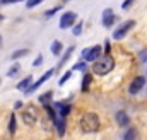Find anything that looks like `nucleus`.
<instances>
[{
    "label": "nucleus",
    "instance_id": "nucleus-1",
    "mask_svg": "<svg viewBox=\"0 0 147 140\" xmlns=\"http://www.w3.org/2000/svg\"><path fill=\"white\" fill-rule=\"evenodd\" d=\"M79 127L84 133H92V132H98L99 127H101V121H99V116L96 113H84V116L80 118L79 121Z\"/></svg>",
    "mask_w": 147,
    "mask_h": 140
},
{
    "label": "nucleus",
    "instance_id": "nucleus-28",
    "mask_svg": "<svg viewBox=\"0 0 147 140\" xmlns=\"http://www.w3.org/2000/svg\"><path fill=\"white\" fill-rule=\"evenodd\" d=\"M86 69V65H84V62H80V63H77L75 67H74V70H84Z\"/></svg>",
    "mask_w": 147,
    "mask_h": 140
},
{
    "label": "nucleus",
    "instance_id": "nucleus-7",
    "mask_svg": "<svg viewBox=\"0 0 147 140\" xmlns=\"http://www.w3.org/2000/svg\"><path fill=\"white\" fill-rule=\"evenodd\" d=\"M134 26H135V21H127V22H123V24L113 33V38H115V39H121L123 36H127V33H128Z\"/></svg>",
    "mask_w": 147,
    "mask_h": 140
},
{
    "label": "nucleus",
    "instance_id": "nucleus-25",
    "mask_svg": "<svg viewBox=\"0 0 147 140\" xmlns=\"http://www.w3.org/2000/svg\"><path fill=\"white\" fill-rule=\"evenodd\" d=\"M137 137V133H135V130H130V132H127L125 133V139L127 140H130V139H135Z\"/></svg>",
    "mask_w": 147,
    "mask_h": 140
},
{
    "label": "nucleus",
    "instance_id": "nucleus-10",
    "mask_svg": "<svg viewBox=\"0 0 147 140\" xmlns=\"http://www.w3.org/2000/svg\"><path fill=\"white\" fill-rule=\"evenodd\" d=\"M113 22H115V12H113L111 9H106V10L103 12V26H105V28H111Z\"/></svg>",
    "mask_w": 147,
    "mask_h": 140
},
{
    "label": "nucleus",
    "instance_id": "nucleus-13",
    "mask_svg": "<svg viewBox=\"0 0 147 140\" xmlns=\"http://www.w3.org/2000/svg\"><path fill=\"white\" fill-rule=\"evenodd\" d=\"M31 84H33V77H31V75H28L26 79H22V80L17 84V89H19V91H26Z\"/></svg>",
    "mask_w": 147,
    "mask_h": 140
},
{
    "label": "nucleus",
    "instance_id": "nucleus-35",
    "mask_svg": "<svg viewBox=\"0 0 147 140\" xmlns=\"http://www.w3.org/2000/svg\"><path fill=\"white\" fill-rule=\"evenodd\" d=\"M0 84H2V80H0Z\"/></svg>",
    "mask_w": 147,
    "mask_h": 140
},
{
    "label": "nucleus",
    "instance_id": "nucleus-14",
    "mask_svg": "<svg viewBox=\"0 0 147 140\" xmlns=\"http://www.w3.org/2000/svg\"><path fill=\"white\" fill-rule=\"evenodd\" d=\"M91 80H92V75L91 73H86L84 75V80H82V91H89V85H91Z\"/></svg>",
    "mask_w": 147,
    "mask_h": 140
},
{
    "label": "nucleus",
    "instance_id": "nucleus-17",
    "mask_svg": "<svg viewBox=\"0 0 147 140\" xmlns=\"http://www.w3.org/2000/svg\"><path fill=\"white\" fill-rule=\"evenodd\" d=\"M51 98H53V92H51V91H48V92L41 94V96H39L38 99H39V103H41V104H46V103H48V101H50Z\"/></svg>",
    "mask_w": 147,
    "mask_h": 140
},
{
    "label": "nucleus",
    "instance_id": "nucleus-30",
    "mask_svg": "<svg viewBox=\"0 0 147 140\" xmlns=\"http://www.w3.org/2000/svg\"><path fill=\"white\" fill-rule=\"evenodd\" d=\"M110 50H111V46H110V41L106 39V41H105V53H110Z\"/></svg>",
    "mask_w": 147,
    "mask_h": 140
},
{
    "label": "nucleus",
    "instance_id": "nucleus-16",
    "mask_svg": "<svg viewBox=\"0 0 147 140\" xmlns=\"http://www.w3.org/2000/svg\"><path fill=\"white\" fill-rule=\"evenodd\" d=\"M28 53H29V50H28V48H22V50H17V51H14L10 58H12V60H17V58H21V57H26Z\"/></svg>",
    "mask_w": 147,
    "mask_h": 140
},
{
    "label": "nucleus",
    "instance_id": "nucleus-3",
    "mask_svg": "<svg viewBox=\"0 0 147 140\" xmlns=\"http://www.w3.org/2000/svg\"><path fill=\"white\" fill-rule=\"evenodd\" d=\"M38 118H39V111H38L36 106L29 104L26 106V109L22 111V120H24V123L28 125V127H34L38 121Z\"/></svg>",
    "mask_w": 147,
    "mask_h": 140
},
{
    "label": "nucleus",
    "instance_id": "nucleus-33",
    "mask_svg": "<svg viewBox=\"0 0 147 140\" xmlns=\"http://www.w3.org/2000/svg\"><path fill=\"white\" fill-rule=\"evenodd\" d=\"M63 2H70V0H63Z\"/></svg>",
    "mask_w": 147,
    "mask_h": 140
},
{
    "label": "nucleus",
    "instance_id": "nucleus-8",
    "mask_svg": "<svg viewBox=\"0 0 147 140\" xmlns=\"http://www.w3.org/2000/svg\"><path fill=\"white\" fill-rule=\"evenodd\" d=\"M75 19H77V14L75 12H65L62 17H60V28L62 29H67V28H70L74 22H75Z\"/></svg>",
    "mask_w": 147,
    "mask_h": 140
},
{
    "label": "nucleus",
    "instance_id": "nucleus-11",
    "mask_svg": "<svg viewBox=\"0 0 147 140\" xmlns=\"http://www.w3.org/2000/svg\"><path fill=\"white\" fill-rule=\"evenodd\" d=\"M116 123H118L120 127H128V123H130L128 114H127L125 111H118V113H116Z\"/></svg>",
    "mask_w": 147,
    "mask_h": 140
},
{
    "label": "nucleus",
    "instance_id": "nucleus-19",
    "mask_svg": "<svg viewBox=\"0 0 147 140\" xmlns=\"http://www.w3.org/2000/svg\"><path fill=\"white\" fill-rule=\"evenodd\" d=\"M19 70H21V67H19V63H14L10 69H9V72H7V75L9 77H14V75H17L19 73Z\"/></svg>",
    "mask_w": 147,
    "mask_h": 140
},
{
    "label": "nucleus",
    "instance_id": "nucleus-20",
    "mask_svg": "<svg viewBox=\"0 0 147 140\" xmlns=\"http://www.w3.org/2000/svg\"><path fill=\"white\" fill-rule=\"evenodd\" d=\"M70 77H72V72H70V70H67V72H65V73L62 75V79L58 80V84H60V85H63V84H65V82H67V80H69Z\"/></svg>",
    "mask_w": 147,
    "mask_h": 140
},
{
    "label": "nucleus",
    "instance_id": "nucleus-31",
    "mask_svg": "<svg viewBox=\"0 0 147 140\" xmlns=\"http://www.w3.org/2000/svg\"><path fill=\"white\" fill-rule=\"evenodd\" d=\"M140 60H142V62H147V50L144 53H140Z\"/></svg>",
    "mask_w": 147,
    "mask_h": 140
},
{
    "label": "nucleus",
    "instance_id": "nucleus-27",
    "mask_svg": "<svg viewBox=\"0 0 147 140\" xmlns=\"http://www.w3.org/2000/svg\"><path fill=\"white\" fill-rule=\"evenodd\" d=\"M41 63H43V57L39 55V57H38L36 60H34V63H33V65H34V67H38V65H41Z\"/></svg>",
    "mask_w": 147,
    "mask_h": 140
},
{
    "label": "nucleus",
    "instance_id": "nucleus-2",
    "mask_svg": "<svg viewBox=\"0 0 147 140\" xmlns=\"http://www.w3.org/2000/svg\"><path fill=\"white\" fill-rule=\"evenodd\" d=\"M113 69H115V58L111 57L110 53H106L105 57H99L94 62V65H92V72L96 75H106Z\"/></svg>",
    "mask_w": 147,
    "mask_h": 140
},
{
    "label": "nucleus",
    "instance_id": "nucleus-34",
    "mask_svg": "<svg viewBox=\"0 0 147 140\" xmlns=\"http://www.w3.org/2000/svg\"><path fill=\"white\" fill-rule=\"evenodd\" d=\"M0 19H2V14H0Z\"/></svg>",
    "mask_w": 147,
    "mask_h": 140
},
{
    "label": "nucleus",
    "instance_id": "nucleus-23",
    "mask_svg": "<svg viewBox=\"0 0 147 140\" xmlns=\"http://www.w3.org/2000/svg\"><path fill=\"white\" fill-rule=\"evenodd\" d=\"M58 10H60V5H58V7H53V9H50V10H46V12H45V17H51V15H55Z\"/></svg>",
    "mask_w": 147,
    "mask_h": 140
},
{
    "label": "nucleus",
    "instance_id": "nucleus-26",
    "mask_svg": "<svg viewBox=\"0 0 147 140\" xmlns=\"http://www.w3.org/2000/svg\"><path fill=\"white\" fill-rule=\"evenodd\" d=\"M134 2H135V0H125V2L121 3V9H128V7H130Z\"/></svg>",
    "mask_w": 147,
    "mask_h": 140
},
{
    "label": "nucleus",
    "instance_id": "nucleus-21",
    "mask_svg": "<svg viewBox=\"0 0 147 140\" xmlns=\"http://www.w3.org/2000/svg\"><path fill=\"white\" fill-rule=\"evenodd\" d=\"M72 51H74V46H70V48H69V50H67V53H65V55H63V58H62V62H60V67H62V65H63V63H65V62H67V60H69V57H70V55H72Z\"/></svg>",
    "mask_w": 147,
    "mask_h": 140
},
{
    "label": "nucleus",
    "instance_id": "nucleus-22",
    "mask_svg": "<svg viewBox=\"0 0 147 140\" xmlns=\"http://www.w3.org/2000/svg\"><path fill=\"white\" fill-rule=\"evenodd\" d=\"M82 33V22H77L75 26H74V31H72V34L74 36H79Z\"/></svg>",
    "mask_w": 147,
    "mask_h": 140
},
{
    "label": "nucleus",
    "instance_id": "nucleus-29",
    "mask_svg": "<svg viewBox=\"0 0 147 140\" xmlns=\"http://www.w3.org/2000/svg\"><path fill=\"white\" fill-rule=\"evenodd\" d=\"M14 2H21V0H0V5H7V3H14Z\"/></svg>",
    "mask_w": 147,
    "mask_h": 140
},
{
    "label": "nucleus",
    "instance_id": "nucleus-15",
    "mask_svg": "<svg viewBox=\"0 0 147 140\" xmlns=\"http://www.w3.org/2000/svg\"><path fill=\"white\" fill-rule=\"evenodd\" d=\"M51 53H53V55H60V53H62V43H60L58 39L51 43Z\"/></svg>",
    "mask_w": 147,
    "mask_h": 140
},
{
    "label": "nucleus",
    "instance_id": "nucleus-5",
    "mask_svg": "<svg viewBox=\"0 0 147 140\" xmlns=\"http://www.w3.org/2000/svg\"><path fill=\"white\" fill-rule=\"evenodd\" d=\"M144 85H146V77L139 75V77H135V79L130 82V85H128V92H130V94H139V92L144 89Z\"/></svg>",
    "mask_w": 147,
    "mask_h": 140
},
{
    "label": "nucleus",
    "instance_id": "nucleus-4",
    "mask_svg": "<svg viewBox=\"0 0 147 140\" xmlns=\"http://www.w3.org/2000/svg\"><path fill=\"white\" fill-rule=\"evenodd\" d=\"M99 57H101V46H99V44H94V46L86 48V50L82 51V58H84V62H92V63H94Z\"/></svg>",
    "mask_w": 147,
    "mask_h": 140
},
{
    "label": "nucleus",
    "instance_id": "nucleus-9",
    "mask_svg": "<svg viewBox=\"0 0 147 140\" xmlns=\"http://www.w3.org/2000/svg\"><path fill=\"white\" fill-rule=\"evenodd\" d=\"M53 108L57 109V113H58V116H60V118H67V116H69V113H70V106L65 104V103H55Z\"/></svg>",
    "mask_w": 147,
    "mask_h": 140
},
{
    "label": "nucleus",
    "instance_id": "nucleus-6",
    "mask_svg": "<svg viewBox=\"0 0 147 140\" xmlns=\"http://www.w3.org/2000/svg\"><path fill=\"white\" fill-rule=\"evenodd\" d=\"M53 73H55V70H53V69H51V70H46V72H45V75H43L41 79H38L34 84H31V85H29V87H28V89H26L24 92H26V94H31V92H34L38 87H39L41 84H45V82H46V80H48V79H50V77L53 75Z\"/></svg>",
    "mask_w": 147,
    "mask_h": 140
},
{
    "label": "nucleus",
    "instance_id": "nucleus-12",
    "mask_svg": "<svg viewBox=\"0 0 147 140\" xmlns=\"http://www.w3.org/2000/svg\"><path fill=\"white\" fill-rule=\"evenodd\" d=\"M53 123L57 125L58 135H60V137H63V135H65V118H58V116H57V118L53 120Z\"/></svg>",
    "mask_w": 147,
    "mask_h": 140
},
{
    "label": "nucleus",
    "instance_id": "nucleus-32",
    "mask_svg": "<svg viewBox=\"0 0 147 140\" xmlns=\"http://www.w3.org/2000/svg\"><path fill=\"white\" fill-rule=\"evenodd\" d=\"M0 43H2V36H0Z\"/></svg>",
    "mask_w": 147,
    "mask_h": 140
},
{
    "label": "nucleus",
    "instance_id": "nucleus-18",
    "mask_svg": "<svg viewBox=\"0 0 147 140\" xmlns=\"http://www.w3.org/2000/svg\"><path fill=\"white\" fill-rule=\"evenodd\" d=\"M9 132H10L12 135L16 133V114H14V113L10 114V120H9Z\"/></svg>",
    "mask_w": 147,
    "mask_h": 140
},
{
    "label": "nucleus",
    "instance_id": "nucleus-24",
    "mask_svg": "<svg viewBox=\"0 0 147 140\" xmlns=\"http://www.w3.org/2000/svg\"><path fill=\"white\" fill-rule=\"evenodd\" d=\"M39 2H41V0H28V2H26V7H28V9H33V7H36Z\"/></svg>",
    "mask_w": 147,
    "mask_h": 140
}]
</instances>
